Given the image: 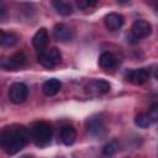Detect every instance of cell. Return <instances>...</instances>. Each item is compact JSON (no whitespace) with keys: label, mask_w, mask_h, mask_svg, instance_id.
I'll list each match as a JSON object with an SVG mask.
<instances>
[{"label":"cell","mask_w":158,"mask_h":158,"mask_svg":"<svg viewBox=\"0 0 158 158\" xmlns=\"http://www.w3.org/2000/svg\"><path fill=\"white\" fill-rule=\"evenodd\" d=\"M30 131L22 125H10L2 128L0 136V144L7 154L20 152L30 141Z\"/></svg>","instance_id":"cell-1"},{"label":"cell","mask_w":158,"mask_h":158,"mask_svg":"<svg viewBox=\"0 0 158 158\" xmlns=\"http://www.w3.org/2000/svg\"><path fill=\"white\" fill-rule=\"evenodd\" d=\"M30 135L33 139L35 144L38 147H46L51 143V138L53 135L52 126L44 121L33 122L30 127Z\"/></svg>","instance_id":"cell-2"},{"label":"cell","mask_w":158,"mask_h":158,"mask_svg":"<svg viewBox=\"0 0 158 158\" xmlns=\"http://www.w3.org/2000/svg\"><path fill=\"white\" fill-rule=\"evenodd\" d=\"M38 62L43 67H46L48 69H52V68L57 67L62 62V53L56 47H52L49 49H44V51L40 52Z\"/></svg>","instance_id":"cell-3"},{"label":"cell","mask_w":158,"mask_h":158,"mask_svg":"<svg viewBox=\"0 0 158 158\" xmlns=\"http://www.w3.org/2000/svg\"><path fill=\"white\" fill-rule=\"evenodd\" d=\"M86 131L94 138H104L107 135V128L100 115H94L86 121Z\"/></svg>","instance_id":"cell-4"},{"label":"cell","mask_w":158,"mask_h":158,"mask_svg":"<svg viewBox=\"0 0 158 158\" xmlns=\"http://www.w3.org/2000/svg\"><path fill=\"white\" fill-rule=\"evenodd\" d=\"M28 89L23 83H14L9 89V99L14 104H21L27 99Z\"/></svg>","instance_id":"cell-5"},{"label":"cell","mask_w":158,"mask_h":158,"mask_svg":"<svg viewBox=\"0 0 158 158\" xmlns=\"http://www.w3.org/2000/svg\"><path fill=\"white\" fill-rule=\"evenodd\" d=\"M26 63V56L22 52H17L9 58L1 59V68L6 70H16Z\"/></svg>","instance_id":"cell-6"},{"label":"cell","mask_w":158,"mask_h":158,"mask_svg":"<svg viewBox=\"0 0 158 158\" xmlns=\"http://www.w3.org/2000/svg\"><path fill=\"white\" fill-rule=\"evenodd\" d=\"M110 83L102 79H95L91 80L89 84L85 85V91L90 95H101L110 91Z\"/></svg>","instance_id":"cell-7"},{"label":"cell","mask_w":158,"mask_h":158,"mask_svg":"<svg viewBox=\"0 0 158 158\" xmlns=\"http://www.w3.org/2000/svg\"><path fill=\"white\" fill-rule=\"evenodd\" d=\"M53 36L59 42H69L74 38V31L65 23H57L53 30Z\"/></svg>","instance_id":"cell-8"},{"label":"cell","mask_w":158,"mask_h":158,"mask_svg":"<svg viewBox=\"0 0 158 158\" xmlns=\"http://www.w3.org/2000/svg\"><path fill=\"white\" fill-rule=\"evenodd\" d=\"M131 31H132V35L136 38H144V37H148L151 35L152 26L146 20H137V21L133 22Z\"/></svg>","instance_id":"cell-9"},{"label":"cell","mask_w":158,"mask_h":158,"mask_svg":"<svg viewBox=\"0 0 158 158\" xmlns=\"http://www.w3.org/2000/svg\"><path fill=\"white\" fill-rule=\"evenodd\" d=\"M148 79H149V69L147 68L133 69L127 73V80L135 85H141L146 83Z\"/></svg>","instance_id":"cell-10"},{"label":"cell","mask_w":158,"mask_h":158,"mask_svg":"<svg viewBox=\"0 0 158 158\" xmlns=\"http://www.w3.org/2000/svg\"><path fill=\"white\" fill-rule=\"evenodd\" d=\"M48 41H49L48 32H47V30H46L44 27H42V28H40V30L35 33V36H33V38H32V44H33V47H35L38 52H42V51L46 49V47H47V44H48Z\"/></svg>","instance_id":"cell-11"},{"label":"cell","mask_w":158,"mask_h":158,"mask_svg":"<svg viewBox=\"0 0 158 158\" xmlns=\"http://www.w3.org/2000/svg\"><path fill=\"white\" fill-rule=\"evenodd\" d=\"M118 64L116 56L111 52H104L99 57V65L104 70H114Z\"/></svg>","instance_id":"cell-12"},{"label":"cell","mask_w":158,"mask_h":158,"mask_svg":"<svg viewBox=\"0 0 158 158\" xmlns=\"http://www.w3.org/2000/svg\"><path fill=\"white\" fill-rule=\"evenodd\" d=\"M105 26L110 31H116L123 25V16L117 12H110L105 16Z\"/></svg>","instance_id":"cell-13"},{"label":"cell","mask_w":158,"mask_h":158,"mask_svg":"<svg viewBox=\"0 0 158 158\" xmlns=\"http://www.w3.org/2000/svg\"><path fill=\"white\" fill-rule=\"evenodd\" d=\"M75 138H77V131L73 126H63L60 128V132H59V139L60 142L64 144V146H70L75 142Z\"/></svg>","instance_id":"cell-14"},{"label":"cell","mask_w":158,"mask_h":158,"mask_svg":"<svg viewBox=\"0 0 158 158\" xmlns=\"http://www.w3.org/2000/svg\"><path fill=\"white\" fill-rule=\"evenodd\" d=\"M60 88H62V83L58 79L52 78V79H48V80H46L43 83L42 91L47 96H53V95H56L60 90Z\"/></svg>","instance_id":"cell-15"},{"label":"cell","mask_w":158,"mask_h":158,"mask_svg":"<svg viewBox=\"0 0 158 158\" xmlns=\"http://www.w3.org/2000/svg\"><path fill=\"white\" fill-rule=\"evenodd\" d=\"M19 42V36L14 32H5L1 31L0 33V43L5 47H12Z\"/></svg>","instance_id":"cell-16"},{"label":"cell","mask_w":158,"mask_h":158,"mask_svg":"<svg viewBox=\"0 0 158 158\" xmlns=\"http://www.w3.org/2000/svg\"><path fill=\"white\" fill-rule=\"evenodd\" d=\"M53 7L57 10V12L59 15H63V16H68L73 12V6L70 2H67V1H62V0H58V1H53L52 2Z\"/></svg>","instance_id":"cell-17"},{"label":"cell","mask_w":158,"mask_h":158,"mask_svg":"<svg viewBox=\"0 0 158 158\" xmlns=\"http://www.w3.org/2000/svg\"><path fill=\"white\" fill-rule=\"evenodd\" d=\"M118 148H120L118 141L112 139V141H110L109 143H106V144L102 147V153H104L105 156H114V154L118 151Z\"/></svg>","instance_id":"cell-18"},{"label":"cell","mask_w":158,"mask_h":158,"mask_svg":"<svg viewBox=\"0 0 158 158\" xmlns=\"http://www.w3.org/2000/svg\"><path fill=\"white\" fill-rule=\"evenodd\" d=\"M135 123H136L138 127H141V128H147V127H149V125H151L152 122H151V120H149L148 114L141 112V114H138V115L135 117Z\"/></svg>","instance_id":"cell-19"},{"label":"cell","mask_w":158,"mask_h":158,"mask_svg":"<svg viewBox=\"0 0 158 158\" xmlns=\"http://www.w3.org/2000/svg\"><path fill=\"white\" fill-rule=\"evenodd\" d=\"M147 114H148V116H149L151 122H157V121H158V102L152 104Z\"/></svg>","instance_id":"cell-20"},{"label":"cell","mask_w":158,"mask_h":158,"mask_svg":"<svg viewBox=\"0 0 158 158\" xmlns=\"http://www.w3.org/2000/svg\"><path fill=\"white\" fill-rule=\"evenodd\" d=\"M78 6L80 9H86V7H90V6H94L96 5V1H88V0H79L78 2Z\"/></svg>","instance_id":"cell-21"},{"label":"cell","mask_w":158,"mask_h":158,"mask_svg":"<svg viewBox=\"0 0 158 158\" xmlns=\"http://www.w3.org/2000/svg\"><path fill=\"white\" fill-rule=\"evenodd\" d=\"M5 17H6V7L4 4H0V20L4 21Z\"/></svg>","instance_id":"cell-22"},{"label":"cell","mask_w":158,"mask_h":158,"mask_svg":"<svg viewBox=\"0 0 158 158\" xmlns=\"http://www.w3.org/2000/svg\"><path fill=\"white\" fill-rule=\"evenodd\" d=\"M154 75H156V79L158 80V68L156 69V73H154Z\"/></svg>","instance_id":"cell-23"},{"label":"cell","mask_w":158,"mask_h":158,"mask_svg":"<svg viewBox=\"0 0 158 158\" xmlns=\"http://www.w3.org/2000/svg\"><path fill=\"white\" fill-rule=\"evenodd\" d=\"M22 158H32V157H31V156H23Z\"/></svg>","instance_id":"cell-24"}]
</instances>
